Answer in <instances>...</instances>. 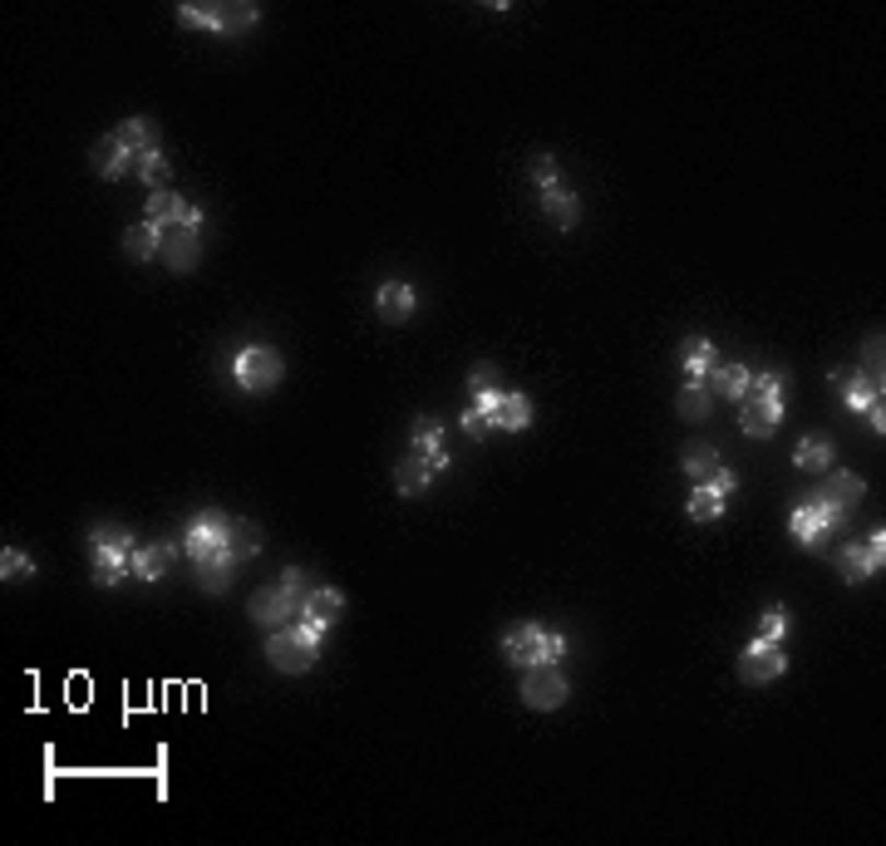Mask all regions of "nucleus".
I'll return each instance as SVG.
<instances>
[{
	"label": "nucleus",
	"mask_w": 886,
	"mask_h": 846,
	"mask_svg": "<svg viewBox=\"0 0 886 846\" xmlns=\"http://www.w3.org/2000/svg\"><path fill=\"white\" fill-rule=\"evenodd\" d=\"M281 369H285L281 354L266 350V344H242V350L232 354V379H236V389H246V393H266V389H276Z\"/></svg>",
	"instance_id": "6e6552de"
},
{
	"label": "nucleus",
	"mask_w": 886,
	"mask_h": 846,
	"mask_svg": "<svg viewBox=\"0 0 886 846\" xmlns=\"http://www.w3.org/2000/svg\"><path fill=\"white\" fill-rule=\"evenodd\" d=\"M862 374L882 384V334H866L862 340Z\"/></svg>",
	"instance_id": "e433bc0d"
},
{
	"label": "nucleus",
	"mask_w": 886,
	"mask_h": 846,
	"mask_svg": "<svg viewBox=\"0 0 886 846\" xmlns=\"http://www.w3.org/2000/svg\"><path fill=\"white\" fill-rule=\"evenodd\" d=\"M429 478H433V468H429V458H419V453H404V462L394 468V487L404 492V497H419L423 487H429Z\"/></svg>",
	"instance_id": "bb28decb"
},
{
	"label": "nucleus",
	"mask_w": 886,
	"mask_h": 846,
	"mask_svg": "<svg viewBox=\"0 0 886 846\" xmlns=\"http://www.w3.org/2000/svg\"><path fill=\"white\" fill-rule=\"evenodd\" d=\"M301 571H281V576L271 580V586H261L252 596V620L256 625H266V630H281L285 620H295L301 615V600H305V586H301Z\"/></svg>",
	"instance_id": "f03ea898"
},
{
	"label": "nucleus",
	"mask_w": 886,
	"mask_h": 846,
	"mask_svg": "<svg viewBox=\"0 0 886 846\" xmlns=\"http://www.w3.org/2000/svg\"><path fill=\"white\" fill-rule=\"evenodd\" d=\"M679 468H685V478L695 482V487H714L719 497H728V492L738 487L734 468H728V462L719 458V448H709V443H695V448H685Z\"/></svg>",
	"instance_id": "9d476101"
},
{
	"label": "nucleus",
	"mask_w": 886,
	"mask_h": 846,
	"mask_svg": "<svg viewBox=\"0 0 886 846\" xmlns=\"http://www.w3.org/2000/svg\"><path fill=\"white\" fill-rule=\"evenodd\" d=\"M537 202H541V212H547V222L551 226H561V232H571V226L581 222V202H576V192H571L567 183H547V187H537Z\"/></svg>",
	"instance_id": "f3484780"
},
{
	"label": "nucleus",
	"mask_w": 886,
	"mask_h": 846,
	"mask_svg": "<svg viewBox=\"0 0 886 846\" xmlns=\"http://www.w3.org/2000/svg\"><path fill=\"white\" fill-rule=\"evenodd\" d=\"M413 305H419V295H413V285H404V281H384L380 291H374V310H380L384 325H404L413 315Z\"/></svg>",
	"instance_id": "412c9836"
},
{
	"label": "nucleus",
	"mask_w": 886,
	"mask_h": 846,
	"mask_svg": "<svg viewBox=\"0 0 886 846\" xmlns=\"http://www.w3.org/2000/svg\"><path fill=\"white\" fill-rule=\"evenodd\" d=\"M473 409L492 423V433H527L532 428V399L508 389H473Z\"/></svg>",
	"instance_id": "423d86ee"
},
{
	"label": "nucleus",
	"mask_w": 886,
	"mask_h": 846,
	"mask_svg": "<svg viewBox=\"0 0 886 846\" xmlns=\"http://www.w3.org/2000/svg\"><path fill=\"white\" fill-rule=\"evenodd\" d=\"M124 246H128V256H138V261H153L158 246H163V226L143 216L138 226H128V232H124Z\"/></svg>",
	"instance_id": "c85d7f7f"
},
{
	"label": "nucleus",
	"mask_w": 886,
	"mask_h": 846,
	"mask_svg": "<svg viewBox=\"0 0 886 846\" xmlns=\"http://www.w3.org/2000/svg\"><path fill=\"white\" fill-rule=\"evenodd\" d=\"M738 403H744V409H738V428H744L748 438H773L778 423H783V393L748 389Z\"/></svg>",
	"instance_id": "ddd939ff"
},
{
	"label": "nucleus",
	"mask_w": 886,
	"mask_h": 846,
	"mask_svg": "<svg viewBox=\"0 0 886 846\" xmlns=\"http://www.w3.org/2000/svg\"><path fill=\"white\" fill-rule=\"evenodd\" d=\"M842 517L847 512L837 507V502H827L823 492H807V497H797V507H793V517H788V531H793V541L797 547H823V537L832 527H842Z\"/></svg>",
	"instance_id": "20e7f679"
},
{
	"label": "nucleus",
	"mask_w": 886,
	"mask_h": 846,
	"mask_svg": "<svg viewBox=\"0 0 886 846\" xmlns=\"http://www.w3.org/2000/svg\"><path fill=\"white\" fill-rule=\"evenodd\" d=\"M177 15L187 20V25L207 30V35H242V30L256 25V5H177Z\"/></svg>",
	"instance_id": "9b49d317"
},
{
	"label": "nucleus",
	"mask_w": 886,
	"mask_h": 846,
	"mask_svg": "<svg viewBox=\"0 0 886 846\" xmlns=\"http://www.w3.org/2000/svg\"><path fill=\"white\" fill-rule=\"evenodd\" d=\"M148 222H158L167 232V226H193V232H202V212H197L193 202H183V197L167 187V192H148Z\"/></svg>",
	"instance_id": "dca6fc26"
},
{
	"label": "nucleus",
	"mask_w": 886,
	"mask_h": 846,
	"mask_svg": "<svg viewBox=\"0 0 886 846\" xmlns=\"http://www.w3.org/2000/svg\"><path fill=\"white\" fill-rule=\"evenodd\" d=\"M679 369H685V379H714L719 369V350L714 340H704V334H689V340H679Z\"/></svg>",
	"instance_id": "6ab92c4d"
},
{
	"label": "nucleus",
	"mask_w": 886,
	"mask_h": 846,
	"mask_svg": "<svg viewBox=\"0 0 886 846\" xmlns=\"http://www.w3.org/2000/svg\"><path fill=\"white\" fill-rule=\"evenodd\" d=\"M114 133H118V143H128L138 157H143V153H158V148H163V138H158V124H153V118H124Z\"/></svg>",
	"instance_id": "a878e982"
},
{
	"label": "nucleus",
	"mask_w": 886,
	"mask_h": 846,
	"mask_svg": "<svg viewBox=\"0 0 886 846\" xmlns=\"http://www.w3.org/2000/svg\"><path fill=\"white\" fill-rule=\"evenodd\" d=\"M724 507H728V497H719L714 487H695L689 492V502H685V512L695 521H714V517H724Z\"/></svg>",
	"instance_id": "473e14b6"
},
{
	"label": "nucleus",
	"mask_w": 886,
	"mask_h": 846,
	"mask_svg": "<svg viewBox=\"0 0 886 846\" xmlns=\"http://www.w3.org/2000/svg\"><path fill=\"white\" fill-rule=\"evenodd\" d=\"M517 694L527 708H537V714H551V708H561L571 698V684L567 674H561V665H532V669H517Z\"/></svg>",
	"instance_id": "0eeeda50"
},
{
	"label": "nucleus",
	"mask_w": 886,
	"mask_h": 846,
	"mask_svg": "<svg viewBox=\"0 0 886 846\" xmlns=\"http://www.w3.org/2000/svg\"><path fill=\"white\" fill-rule=\"evenodd\" d=\"M571 649L567 635H557V630L537 625V620H512L508 630H502V659H508L512 669H532V665H561Z\"/></svg>",
	"instance_id": "f257e3e1"
},
{
	"label": "nucleus",
	"mask_w": 886,
	"mask_h": 846,
	"mask_svg": "<svg viewBox=\"0 0 886 846\" xmlns=\"http://www.w3.org/2000/svg\"><path fill=\"white\" fill-rule=\"evenodd\" d=\"M827 384H832V393L847 403V409H856L866 419V428L882 438L886 433V409H882V384L866 379L862 369H832L827 374Z\"/></svg>",
	"instance_id": "7ed1b4c3"
},
{
	"label": "nucleus",
	"mask_w": 886,
	"mask_h": 846,
	"mask_svg": "<svg viewBox=\"0 0 886 846\" xmlns=\"http://www.w3.org/2000/svg\"><path fill=\"white\" fill-rule=\"evenodd\" d=\"M748 384H754V374H748L744 364H719L714 379H709V389H719L724 399H744Z\"/></svg>",
	"instance_id": "7c9ffc66"
},
{
	"label": "nucleus",
	"mask_w": 886,
	"mask_h": 846,
	"mask_svg": "<svg viewBox=\"0 0 886 846\" xmlns=\"http://www.w3.org/2000/svg\"><path fill=\"white\" fill-rule=\"evenodd\" d=\"M837 561H842V576L852 580V586L856 580H872L886 561V531H872L866 541H847V547L837 551Z\"/></svg>",
	"instance_id": "4468645a"
},
{
	"label": "nucleus",
	"mask_w": 886,
	"mask_h": 846,
	"mask_svg": "<svg viewBox=\"0 0 886 846\" xmlns=\"http://www.w3.org/2000/svg\"><path fill=\"white\" fill-rule=\"evenodd\" d=\"M557 163H551V153H537V157H532V183H537V187H547V183H557Z\"/></svg>",
	"instance_id": "4c0bfd02"
},
{
	"label": "nucleus",
	"mask_w": 886,
	"mask_h": 846,
	"mask_svg": "<svg viewBox=\"0 0 886 846\" xmlns=\"http://www.w3.org/2000/svg\"><path fill=\"white\" fill-rule=\"evenodd\" d=\"M266 659H271V669H281V674H305V669L320 659V649L285 625V630H271V635H266Z\"/></svg>",
	"instance_id": "f8f14e48"
},
{
	"label": "nucleus",
	"mask_w": 886,
	"mask_h": 846,
	"mask_svg": "<svg viewBox=\"0 0 886 846\" xmlns=\"http://www.w3.org/2000/svg\"><path fill=\"white\" fill-rule=\"evenodd\" d=\"M793 462H797V468H807V472H823L827 462H832V443H827L823 433H813V438H803L793 448Z\"/></svg>",
	"instance_id": "2f4dec72"
},
{
	"label": "nucleus",
	"mask_w": 886,
	"mask_h": 846,
	"mask_svg": "<svg viewBox=\"0 0 886 846\" xmlns=\"http://www.w3.org/2000/svg\"><path fill=\"white\" fill-rule=\"evenodd\" d=\"M817 492H823L827 502H837V507H842V512H852L856 502H862L866 482L856 478V472H832V478H827V482H823V487H817Z\"/></svg>",
	"instance_id": "cd10ccee"
},
{
	"label": "nucleus",
	"mask_w": 886,
	"mask_h": 846,
	"mask_svg": "<svg viewBox=\"0 0 886 846\" xmlns=\"http://www.w3.org/2000/svg\"><path fill=\"white\" fill-rule=\"evenodd\" d=\"M138 177H143V187L148 192H167V183H173V163H167V153L158 148V153H143L138 157V167H133Z\"/></svg>",
	"instance_id": "c756f323"
},
{
	"label": "nucleus",
	"mask_w": 886,
	"mask_h": 846,
	"mask_svg": "<svg viewBox=\"0 0 886 846\" xmlns=\"http://www.w3.org/2000/svg\"><path fill=\"white\" fill-rule=\"evenodd\" d=\"M679 413H685V419H704V413H709V384L704 379H685V384H679Z\"/></svg>",
	"instance_id": "72a5a7b5"
},
{
	"label": "nucleus",
	"mask_w": 886,
	"mask_h": 846,
	"mask_svg": "<svg viewBox=\"0 0 886 846\" xmlns=\"http://www.w3.org/2000/svg\"><path fill=\"white\" fill-rule=\"evenodd\" d=\"M177 551H183V541H153V547H133V576L138 580H163V571L173 566Z\"/></svg>",
	"instance_id": "b1692460"
},
{
	"label": "nucleus",
	"mask_w": 886,
	"mask_h": 846,
	"mask_svg": "<svg viewBox=\"0 0 886 846\" xmlns=\"http://www.w3.org/2000/svg\"><path fill=\"white\" fill-rule=\"evenodd\" d=\"M0 576H5V580H30V576H35V561H30L20 547H5V551H0Z\"/></svg>",
	"instance_id": "c9c22d12"
},
{
	"label": "nucleus",
	"mask_w": 886,
	"mask_h": 846,
	"mask_svg": "<svg viewBox=\"0 0 886 846\" xmlns=\"http://www.w3.org/2000/svg\"><path fill=\"white\" fill-rule=\"evenodd\" d=\"M232 541H236V521L226 517V512H197L183 531V556L202 561V556H212V551H226Z\"/></svg>",
	"instance_id": "1a4fd4ad"
},
{
	"label": "nucleus",
	"mask_w": 886,
	"mask_h": 846,
	"mask_svg": "<svg viewBox=\"0 0 886 846\" xmlns=\"http://www.w3.org/2000/svg\"><path fill=\"white\" fill-rule=\"evenodd\" d=\"M419 458H429L433 472H448V448H443V423L429 419V413H419L413 419V443H409Z\"/></svg>",
	"instance_id": "aec40b11"
},
{
	"label": "nucleus",
	"mask_w": 886,
	"mask_h": 846,
	"mask_svg": "<svg viewBox=\"0 0 886 846\" xmlns=\"http://www.w3.org/2000/svg\"><path fill=\"white\" fill-rule=\"evenodd\" d=\"M783 669H788L783 649H744V655H738V679H744V684H773Z\"/></svg>",
	"instance_id": "4be33fe9"
},
{
	"label": "nucleus",
	"mask_w": 886,
	"mask_h": 846,
	"mask_svg": "<svg viewBox=\"0 0 886 846\" xmlns=\"http://www.w3.org/2000/svg\"><path fill=\"white\" fill-rule=\"evenodd\" d=\"M89 541H94V580L98 586H118L133 571V537L124 527H94Z\"/></svg>",
	"instance_id": "39448f33"
},
{
	"label": "nucleus",
	"mask_w": 886,
	"mask_h": 846,
	"mask_svg": "<svg viewBox=\"0 0 886 846\" xmlns=\"http://www.w3.org/2000/svg\"><path fill=\"white\" fill-rule=\"evenodd\" d=\"M158 261H163L167 271L187 275L197 261H202V232H193V226H167L163 246H158Z\"/></svg>",
	"instance_id": "2eb2a0df"
},
{
	"label": "nucleus",
	"mask_w": 886,
	"mask_h": 846,
	"mask_svg": "<svg viewBox=\"0 0 886 846\" xmlns=\"http://www.w3.org/2000/svg\"><path fill=\"white\" fill-rule=\"evenodd\" d=\"M301 615H305V620H315V625H325V630H335V620L345 615V596H340L335 586H315V590H305Z\"/></svg>",
	"instance_id": "393cba45"
},
{
	"label": "nucleus",
	"mask_w": 886,
	"mask_h": 846,
	"mask_svg": "<svg viewBox=\"0 0 886 846\" xmlns=\"http://www.w3.org/2000/svg\"><path fill=\"white\" fill-rule=\"evenodd\" d=\"M89 157H94L98 177H108V183H118V177H128V167H138V153L128 143H118V133H104L94 148H89Z\"/></svg>",
	"instance_id": "a211bd4d"
},
{
	"label": "nucleus",
	"mask_w": 886,
	"mask_h": 846,
	"mask_svg": "<svg viewBox=\"0 0 886 846\" xmlns=\"http://www.w3.org/2000/svg\"><path fill=\"white\" fill-rule=\"evenodd\" d=\"M783 635H788V610L768 606L763 615H758V639H763V645H783Z\"/></svg>",
	"instance_id": "f704fd0d"
},
{
	"label": "nucleus",
	"mask_w": 886,
	"mask_h": 846,
	"mask_svg": "<svg viewBox=\"0 0 886 846\" xmlns=\"http://www.w3.org/2000/svg\"><path fill=\"white\" fill-rule=\"evenodd\" d=\"M236 551L226 547V551H212V556H202V561H193L197 566V586L207 590V596H222L226 586H232V571H236Z\"/></svg>",
	"instance_id": "5701e85b"
},
{
	"label": "nucleus",
	"mask_w": 886,
	"mask_h": 846,
	"mask_svg": "<svg viewBox=\"0 0 886 846\" xmlns=\"http://www.w3.org/2000/svg\"><path fill=\"white\" fill-rule=\"evenodd\" d=\"M458 428H463V433H468V438H488V433H492V423H488V419H482V413H478V409H468V413H463V419H458Z\"/></svg>",
	"instance_id": "58836bf2"
}]
</instances>
